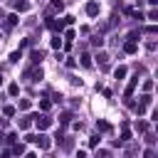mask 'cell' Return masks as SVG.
<instances>
[{
	"label": "cell",
	"mask_w": 158,
	"mask_h": 158,
	"mask_svg": "<svg viewBox=\"0 0 158 158\" xmlns=\"http://www.w3.org/2000/svg\"><path fill=\"white\" fill-rule=\"evenodd\" d=\"M2 143H5V136H2V133H0V146H2Z\"/></svg>",
	"instance_id": "836d02e7"
},
{
	"label": "cell",
	"mask_w": 158,
	"mask_h": 158,
	"mask_svg": "<svg viewBox=\"0 0 158 158\" xmlns=\"http://www.w3.org/2000/svg\"><path fill=\"white\" fill-rule=\"evenodd\" d=\"M94 158H111V153H109V151H96Z\"/></svg>",
	"instance_id": "d4e9b609"
},
{
	"label": "cell",
	"mask_w": 158,
	"mask_h": 158,
	"mask_svg": "<svg viewBox=\"0 0 158 158\" xmlns=\"http://www.w3.org/2000/svg\"><path fill=\"white\" fill-rule=\"evenodd\" d=\"M15 25H17V15H10V17H7V22H5V30L15 27Z\"/></svg>",
	"instance_id": "30bf717a"
},
{
	"label": "cell",
	"mask_w": 158,
	"mask_h": 158,
	"mask_svg": "<svg viewBox=\"0 0 158 158\" xmlns=\"http://www.w3.org/2000/svg\"><path fill=\"white\" fill-rule=\"evenodd\" d=\"M91 44H94V47H101V44H104V40H101L99 35H94V37H91Z\"/></svg>",
	"instance_id": "7402d4cb"
},
{
	"label": "cell",
	"mask_w": 158,
	"mask_h": 158,
	"mask_svg": "<svg viewBox=\"0 0 158 158\" xmlns=\"http://www.w3.org/2000/svg\"><path fill=\"white\" fill-rule=\"evenodd\" d=\"M52 47H54V49H59V47H62V40H59V35H54V37H52Z\"/></svg>",
	"instance_id": "44dd1931"
},
{
	"label": "cell",
	"mask_w": 158,
	"mask_h": 158,
	"mask_svg": "<svg viewBox=\"0 0 158 158\" xmlns=\"http://www.w3.org/2000/svg\"><path fill=\"white\" fill-rule=\"evenodd\" d=\"M35 116H37V114H32V116H25V118H20V128H22V131H27V128L32 126V121H35Z\"/></svg>",
	"instance_id": "8992f818"
},
{
	"label": "cell",
	"mask_w": 158,
	"mask_h": 158,
	"mask_svg": "<svg viewBox=\"0 0 158 158\" xmlns=\"http://www.w3.org/2000/svg\"><path fill=\"white\" fill-rule=\"evenodd\" d=\"M15 7H17V10H20V12H25V10H27V7H30V5H27V2H20V0H17V2H15Z\"/></svg>",
	"instance_id": "603a6c76"
},
{
	"label": "cell",
	"mask_w": 158,
	"mask_h": 158,
	"mask_svg": "<svg viewBox=\"0 0 158 158\" xmlns=\"http://www.w3.org/2000/svg\"><path fill=\"white\" fill-rule=\"evenodd\" d=\"M32 123H35L40 131H44V128H49V126H52V118H49V116H40V114H37Z\"/></svg>",
	"instance_id": "6da1fadb"
},
{
	"label": "cell",
	"mask_w": 158,
	"mask_h": 158,
	"mask_svg": "<svg viewBox=\"0 0 158 158\" xmlns=\"http://www.w3.org/2000/svg\"><path fill=\"white\" fill-rule=\"evenodd\" d=\"M146 17H148V20H153V22H156V20H158V10H156V7H153V10H148V15H146Z\"/></svg>",
	"instance_id": "ffe728a7"
},
{
	"label": "cell",
	"mask_w": 158,
	"mask_h": 158,
	"mask_svg": "<svg viewBox=\"0 0 158 158\" xmlns=\"http://www.w3.org/2000/svg\"><path fill=\"white\" fill-rule=\"evenodd\" d=\"M146 143H148V146H153V143H156V136H153V133H148V136H146Z\"/></svg>",
	"instance_id": "4dcf8cb0"
},
{
	"label": "cell",
	"mask_w": 158,
	"mask_h": 158,
	"mask_svg": "<svg viewBox=\"0 0 158 158\" xmlns=\"http://www.w3.org/2000/svg\"><path fill=\"white\" fill-rule=\"evenodd\" d=\"M30 59H32L35 64H40V62L44 59V52H42V49H32V54H30Z\"/></svg>",
	"instance_id": "52a82bcc"
},
{
	"label": "cell",
	"mask_w": 158,
	"mask_h": 158,
	"mask_svg": "<svg viewBox=\"0 0 158 158\" xmlns=\"http://www.w3.org/2000/svg\"><path fill=\"white\" fill-rule=\"evenodd\" d=\"M114 77H116V79H123V77H126V67H116V69H114Z\"/></svg>",
	"instance_id": "8fae6325"
},
{
	"label": "cell",
	"mask_w": 158,
	"mask_h": 158,
	"mask_svg": "<svg viewBox=\"0 0 158 158\" xmlns=\"http://www.w3.org/2000/svg\"><path fill=\"white\" fill-rule=\"evenodd\" d=\"M10 153H15V156H22V153H25V146H22V143H15Z\"/></svg>",
	"instance_id": "7c38bea8"
},
{
	"label": "cell",
	"mask_w": 158,
	"mask_h": 158,
	"mask_svg": "<svg viewBox=\"0 0 158 158\" xmlns=\"http://www.w3.org/2000/svg\"><path fill=\"white\" fill-rule=\"evenodd\" d=\"M64 40L72 42V40H74V30H64Z\"/></svg>",
	"instance_id": "cb8c5ba5"
},
{
	"label": "cell",
	"mask_w": 158,
	"mask_h": 158,
	"mask_svg": "<svg viewBox=\"0 0 158 158\" xmlns=\"http://www.w3.org/2000/svg\"><path fill=\"white\" fill-rule=\"evenodd\" d=\"M52 10H64V0H52Z\"/></svg>",
	"instance_id": "2e32d148"
},
{
	"label": "cell",
	"mask_w": 158,
	"mask_h": 158,
	"mask_svg": "<svg viewBox=\"0 0 158 158\" xmlns=\"http://www.w3.org/2000/svg\"><path fill=\"white\" fill-rule=\"evenodd\" d=\"M40 109H42V111H47V109H49V101H47V99H42V101H40Z\"/></svg>",
	"instance_id": "f546056e"
},
{
	"label": "cell",
	"mask_w": 158,
	"mask_h": 158,
	"mask_svg": "<svg viewBox=\"0 0 158 158\" xmlns=\"http://www.w3.org/2000/svg\"><path fill=\"white\" fill-rule=\"evenodd\" d=\"M143 158H156V153H153V151H151V148H148V151H146V156H143Z\"/></svg>",
	"instance_id": "1f68e13d"
},
{
	"label": "cell",
	"mask_w": 158,
	"mask_h": 158,
	"mask_svg": "<svg viewBox=\"0 0 158 158\" xmlns=\"http://www.w3.org/2000/svg\"><path fill=\"white\" fill-rule=\"evenodd\" d=\"M133 126H136V131H138V133H143V131L148 128V123H146V121H136Z\"/></svg>",
	"instance_id": "9a60e30c"
},
{
	"label": "cell",
	"mask_w": 158,
	"mask_h": 158,
	"mask_svg": "<svg viewBox=\"0 0 158 158\" xmlns=\"http://www.w3.org/2000/svg\"><path fill=\"white\" fill-rule=\"evenodd\" d=\"M30 74H32V81H40V79L44 77V74H42V69H35V72H30Z\"/></svg>",
	"instance_id": "ac0fdd59"
},
{
	"label": "cell",
	"mask_w": 158,
	"mask_h": 158,
	"mask_svg": "<svg viewBox=\"0 0 158 158\" xmlns=\"http://www.w3.org/2000/svg\"><path fill=\"white\" fill-rule=\"evenodd\" d=\"M99 10H101V7H99V2H96V0L86 2V15H89V17H96V15H99Z\"/></svg>",
	"instance_id": "3957f363"
},
{
	"label": "cell",
	"mask_w": 158,
	"mask_h": 158,
	"mask_svg": "<svg viewBox=\"0 0 158 158\" xmlns=\"http://www.w3.org/2000/svg\"><path fill=\"white\" fill-rule=\"evenodd\" d=\"M151 89H153V81L146 79V81H143V91H151Z\"/></svg>",
	"instance_id": "4316f807"
},
{
	"label": "cell",
	"mask_w": 158,
	"mask_h": 158,
	"mask_svg": "<svg viewBox=\"0 0 158 158\" xmlns=\"http://www.w3.org/2000/svg\"><path fill=\"white\" fill-rule=\"evenodd\" d=\"M81 67H86V69L91 67V57L89 54H81Z\"/></svg>",
	"instance_id": "e0dca14e"
},
{
	"label": "cell",
	"mask_w": 158,
	"mask_h": 158,
	"mask_svg": "<svg viewBox=\"0 0 158 158\" xmlns=\"http://www.w3.org/2000/svg\"><path fill=\"white\" fill-rule=\"evenodd\" d=\"M72 121V111H64L62 116H59V123H69Z\"/></svg>",
	"instance_id": "5bb4252c"
},
{
	"label": "cell",
	"mask_w": 158,
	"mask_h": 158,
	"mask_svg": "<svg viewBox=\"0 0 158 158\" xmlns=\"http://www.w3.org/2000/svg\"><path fill=\"white\" fill-rule=\"evenodd\" d=\"M37 2H42V0H37Z\"/></svg>",
	"instance_id": "8d00e7d4"
},
{
	"label": "cell",
	"mask_w": 158,
	"mask_h": 158,
	"mask_svg": "<svg viewBox=\"0 0 158 158\" xmlns=\"http://www.w3.org/2000/svg\"><path fill=\"white\" fill-rule=\"evenodd\" d=\"M64 25H67L64 20H54V17H49V20H47V27H49L52 32H62V30H64Z\"/></svg>",
	"instance_id": "7a4b0ae2"
},
{
	"label": "cell",
	"mask_w": 158,
	"mask_h": 158,
	"mask_svg": "<svg viewBox=\"0 0 158 158\" xmlns=\"http://www.w3.org/2000/svg\"><path fill=\"white\" fill-rule=\"evenodd\" d=\"M136 49H138V44H136L133 40H126V42H123V52H126V54H133Z\"/></svg>",
	"instance_id": "277c9868"
},
{
	"label": "cell",
	"mask_w": 158,
	"mask_h": 158,
	"mask_svg": "<svg viewBox=\"0 0 158 158\" xmlns=\"http://www.w3.org/2000/svg\"><path fill=\"white\" fill-rule=\"evenodd\" d=\"M7 94H10V96H17V94H20V86H17V84H10V86H7Z\"/></svg>",
	"instance_id": "4fadbf2b"
},
{
	"label": "cell",
	"mask_w": 158,
	"mask_h": 158,
	"mask_svg": "<svg viewBox=\"0 0 158 158\" xmlns=\"http://www.w3.org/2000/svg\"><path fill=\"white\" fill-rule=\"evenodd\" d=\"M35 143H37V146H40V148H49V138H47V136H44V133H40V136H37V138H35Z\"/></svg>",
	"instance_id": "ba28073f"
},
{
	"label": "cell",
	"mask_w": 158,
	"mask_h": 158,
	"mask_svg": "<svg viewBox=\"0 0 158 158\" xmlns=\"http://www.w3.org/2000/svg\"><path fill=\"white\" fill-rule=\"evenodd\" d=\"M96 62L101 64V69H109V54H106V52H99V54H96Z\"/></svg>",
	"instance_id": "5b68a950"
},
{
	"label": "cell",
	"mask_w": 158,
	"mask_h": 158,
	"mask_svg": "<svg viewBox=\"0 0 158 158\" xmlns=\"http://www.w3.org/2000/svg\"><path fill=\"white\" fill-rule=\"evenodd\" d=\"M20 57H22V52H12L10 54V62H20Z\"/></svg>",
	"instance_id": "484cf974"
},
{
	"label": "cell",
	"mask_w": 158,
	"mask_h": 158,
	"mask_svg": "<svg viewBox=\"0 0 158 158\" xmlns=\"http://www.w3.org/2000/svg\"><path fill=\"white\" fill-rule=\"evenodd\" d=\"M47 158H52V156H47Z\"/></svg>",
	"instance_id": "74e56055"
},
{
	"label": "cell",
	"mask_w": 158,
	"mask_h": 158,
	"mask_svg": "<svg viewBox=\"0 0 158 158\" xmlns=\"http://www.w3.org/2000/svg\"><path fill=\"white\" fill-rule=\"evenodd\" d=\"M151 101H153V96H151V94H143V96H141V106H148Z\"/></svg>",
	"instance_id": "d6986e66"
},
{
	"label": "cell",
	"mask_w": 158,
	"mask_h": 158,
	"mask_svg": "<svg viewBox=\"0 0 158 158\" xmlns=\"http://www.w3.org/2000/svg\"><path fill=\"white\" fill-rule=\"evenodd\" d=\"M89 146L96 148V146H99V136H91V138H89Z\"/></svg>",
	"instance_id": "f1b7e54d"
},
{
	"label": "cell",
	"mask_w": 158,
	"mask_h": 158,
	"mask_svg": "<svg viewBox=\"0 0 158 158\" xmlns=\"http://www.w3.org/2000/svg\"><path fill=\"white\" fill-rule=\"evenodd\" d=\"M0 86H2V77H0Z\"/></svg>",
	"instance_id": "d590c367"
},
{
	"label": "cell",
	"mask_w": 158,
	"mask_h": 158,
	"mask_svg": "<svg viewBox=\"0 0 158 158\" xmlns=\"http://www.w3.org/2000/svg\"><path fill=\"white\" fill-rule=\"evenodd\" d=\"M25 158H37V156H35V153H27V156H25Z\"/></svg>",
	"instance_id": "e575fe53"
},
{
	"label": "cell",
	"mask_w": 158,
	"mask_h": 158,
	"mask_svg": "<svg viewBox=\"0 0 158 158\" xmlns=\"http://www.w3.org/2000/svg\"><path fill=\"white\" fill-rule=\"evenodd\" d=\"M20 109L27 111V109H30V99H22V101H20Z\"/></svg>",
	"instance_id": "83f0119b"
},
{
	"label": "cell",
	"mask_w": 158,
	"mask_h": 158,
	"mask_svg": "<svg viewBox=\"0 0 158 158\" xmlns=\"http://www.w3.org/2000/svg\"><path fill=\"white\" fill-rule=\"evenodd\" d=\"M10 156H12L10 151H2V158H10Z\"/></svg>",
	"instance_id": "d6a6232c"
},
{
	"label": "cell",
	"mask_w": 158,
	"mask_h": 158,
	"mask_svg": "<svg viewBox=\"0 0 158 158\" xmlns=\"http://www.w3.org/2000/svg\"><path fill=\"white\" fill-rule=\"evenodd\" d=\"M96 131H104V133H109V131H111V123H109V121H96Z\"/></svg>",
	"instance_id": "9c48e42d"
}]
</instances>
